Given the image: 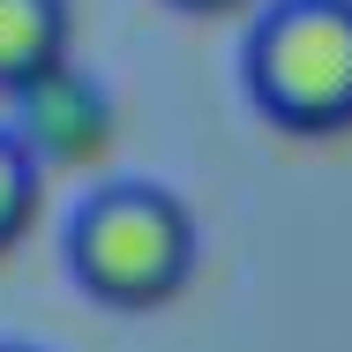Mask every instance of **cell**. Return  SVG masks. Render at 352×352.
Instances as JSON below:
<instances>
[{
	"label": "cell",
	"instance_id": "6da1fadb",
	"mask_svg": "<svg viewBox=\"0 0 352 352\" xmlns=\"http://www.w3.org/2000/svg\"><path fill=\"white\" fill-rule=\"evenodd\" d=\"M68 270L98 307H165L195 278V217L157 180H113L68 217Z\"/></svg>",
	"mask_w": 352,
	"mask_h": 352
},
{
	"label": "cell",
	"instance_id": "7a4b0ae2",
	"mask_svg": "<svg viewBox=\"0 0 352 352\" xmlns=\"http://www.w3.org/2000/svg\"><path fill=\"white\" fill-rule=\"evenodd\" d=\"M248 98L285 135L352 128V0H278L248 38Z\"/></svg>",
	"mask_w": 352,
	"mask_h": 352
},
{
	"label": "cell",
	"instance_id": "3957f363",
	"mask_svg": "<svg viewBox=\"0 0 352 352\" xmlns=\"http://www.w3.org/2000/svg\"><path fill=\"white\" fill-rule=\"evenodd\" d=\"M68 0H0V90L30 98L68 68Z\"/></svg>",
	"mask_w": 352,
	"mask_h": 352
},
{
	"label": "cell",
	"instance_id": "277c9868",
	"mask_svg": "<svg viewBox=\"0 0 352 352\" xmlns=\"http://www.w3.org/2000/svg\"><path fill=\"white\" fill-rule=\"evenodd\" d=\"M23 105L38 113V120L23 128L30 150H45V142H53V150H68V157H90V150L105 142V98H98L75 68H60L53 82H38Z\"/></svg>",
	"mask_w": 352,
	"mask_h": 352
},
{
	"label": "cell",
	"instance_id": "5b68a950",
	"mask_svg": "<svg viewBox=\"0 0 352 352\" xmlns=\"http://www.w3.org/2000/svg\"><path fill=\"white\" fill-rule=\"evenodd\" d=\"M38 195H45V173H38V150L0 128V248H15L38 217Z\"/></svg>",
	"mask_w": 352,
	"mask_h": 352
},
{
	"label": "cell",
	"instance_id": "8992f818",
	"mask_svg": "<svg viewBox=\"0 0 352 352\" xmlns=\"http://www.w3.org/2000/svg\"><path fill=\"white\" fill-rule=\"evenodd\" d=\"M165 8H188V15H232V8H248V0H165Z\"/></svg>",
	"mask_w": 352,
	"mask_h": 352
},
{
	"label": "cell",
	"instance_id": "52a82bcc",
	"mask_svg": "<svg viewBox=\"0 0 352 352\" xmlns=\"http://www.w3.org/2000/svg\"><path fill=\"white\" fill-rule=\"evenodd\" d=\"M0 352H30V345H0Z\"/></svg>",
	"mask_w": 352,
	"mask_h": 352
}]
</instances>
